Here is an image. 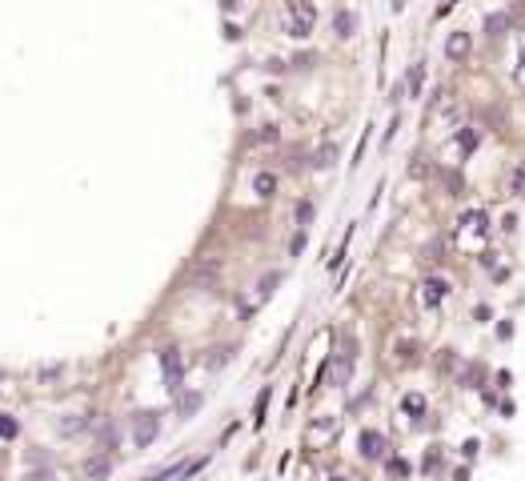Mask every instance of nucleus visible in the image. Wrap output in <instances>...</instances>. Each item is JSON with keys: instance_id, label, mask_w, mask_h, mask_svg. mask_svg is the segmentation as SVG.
<instances>
[{"instance_id": "nucleus-22", "label": "nucleus", "mask_w": 525, "mask_h": 481, "mask_svg": "<svg viewBox=\"0 0 525 481\" xmlns=\"http://www.w3.org/2000/svg\"><path fill=\"white\" fill-rule=\"evenodd\" d=\"M24 481H52L48 469H32V473H24Z\"/></svg>"}, {"instance_id": "nucleus-24", "label": "nucleus", "mask_w": 525, "mask_h": 481, "mask_svg": "<svg viewBox=\"0 0 525 481\" xmlns=\"http://www.w3.org/2000/svg\"><path fill=\"white\" fill-rule=\"evenodd\" d=\"M522 81H525V48H522Z\"/></svg>"}, {"instance_id": "nucleus-8", "label": "nucleus", "mask_w": 525, "mask_h": 481, "mask_svg": "<svg viewBox=\"0 0 525 481\" xmlns=\"http://www.w3.org/2000/svg\"><path fill=\"white\" fill-rule=\"evenodd\" d=\"M92 437H96V445H100V449H113V445H116V425H113V421H100V425L92 429Z\"/></svg>"}, {"instance_id": "nucleus-9", "label": "nucleus", "mask_w": 525, "mask_h": 481, "mask_svg": "<svg viewBox=\"0 0 525 481\" xmlns=\"http://www.w3.org/2000/svg\"><path fill=\"white\" fill-rule=\"evenodd\" d=\"M349 377H353V353H341L337 365H333V385H345Z\"/></svg>"}, {"instance_id": "nucleus-5", "label": "nucleus", "mask_w": 525, "mask_h": 481, "mask_svg": "<svg viewBox=\"0 0 525 481\" xmlns=\"http://www.w3.org/2000/svg\"><path fill=\"white\" fill-rule=\"evenodd\" d=\"M160 369H164L169 389H181V353L177 349H160Z\"/></svg>"}, {"instance_id": "nucleus-12", "label": "nucleus", "mask_w": 525, "mask_h": 481, "mask_svg": "<svg viewBox=\"0 0 525 481\" xmlns=\"http://www.w3.org/2000/svg\"><path fill=\"white\" fill-rule=\"evenodd\" d=\"M505 28H509V17H505V12H497V17H489V21H485V32H489V41H493V36H502Z\"/></svg>"}, {"instance_id": "nucleus-6", "label": "nucleus", "mask_w": 525, "mask_h": 481, "mask_svg": "<svg viewBox=\"0 0 525 481\" xmlns=\"http://www.w3.org/2000/svg\"><path fill=\"white\" fill-rule=\"evenodd\" d=\"M469 45H473V41H469V32H449V41H445V56H449V61H465V56H469Z\"/></svg>"}, {"instance_id": "nucleus-7", "label": "nucleus", "mask_w": 525, "mask_h": 481, "mask_svg": "<svg viewBox=\"0 0 525 481\" xmlns=\"http://www.w3.org/2000/svg\"><path fill=\"white\" fill-rule=\"evenodd\" d=\"M333 32H337L341 41H349V36L357 32V12H349V8H341V12L333 17Z\"/></svg>"}, {"instance_id": "nucleus-17", "label": "nucleus", "mask_w": 525, "mask_h": 481, "mask_svg": "<svg viewBox=\"0 0 525 481\" xmlns=\"http://www.w3.org/2000/svg\"><path fill=\"white\" fill-rule=\"evenodd\" d=\"M421 81H425V69H421V65H413V69H409V81H405V85H409V92H413V96L421 92Z\"/></svg>"}, {"instance_id": "nucleus-4", "label": "nucleus", "mask_w": 525, "mask_h": 481, "mask_svg": "<svg viewBox=\"0 0 525 481\" xmlns=\"http://www.w3.org/2000/svg\"><path fill=\"white\" fill-rule=\"evenodd\" d=\"M357 449H361V458H369V461L385 458V437L377 434V429H361V437H357Z\"/></svg>"}, {"instance_id": "nucleus-10", "label": "nucleus", "mask_w": 525, "mask_h": 481, "mask_svg": "<svg viewBox=\"0 0 525 481\" xmlns=\"http://www.w3.org/2000/svg\"><path fill=\"white\" fill-rule=\"evenodd\" d=\"M253 189H257V197H273V193H277V177H273V173H257V177H253Z\"/></svg>"}, {"instance_id": "nucleus-11", "label": "nucleus", "mask_w": 525, "mask_h": 481, "mask_svg": "<svg viewBox=\"0 0 525 481\" xmlns=\"http://www.w3.org/2000/svg\"><path fill=\"white\" fill-rule=\"evenodd\" d=\"M85 469H89L92 481H100V478H109V473H113V458H92Z\"/></svg>"}, {"instance_id": "nucleus-3", "label": "nucleus", "mask_w": 525, "mask_h": 481, "mask_svg": "<svg viewBox=\"0 0 525 481\" xmlns=\"http://www.w3.org/2000/svg\"><path fill=\"white\" fill-rule=\"evenodd\" d=\"M445 297H449V281H445V277H429V281L421 285V301H425V309H437Z\"/></svg>"}, {"instance_id": "nucleus-13", "label": "nucleus", "mask_w": 525, "mask_h": 481, "mask_svg": "<svg viewBox=\"0 0 525 481\" xmlns=\"http://www.w3.org/2000/svg\"><path fill=\"white\" fill-rule=\"evenodd\" d=\"M401 409H405V413H413V417H417V413H425V397H421V393H405Z\"/></svg>"}, {"instance_id": "nucleus-1", "label": "nucleus", "mask_w": 525, "mask_h": 481, "mask_svg": "<svg viewBox=\"0 0 525 481\" xmlns=\"http://www.w3.org/2000/svg\"><path fill=\"white\" fill-rule=\"evenodd\" d=\"M313 28H317V4L313 0H289L285 4V32L305 41Z\"/></svg>"}, {"instance_id": "nucleus-23", "label": "nucleus", "mask_w": 525, "mask_h": 481, "mask_svg": "<svg viewBox=\"0 0 525 481\" xmlns=\"http://www.w3.org/2000/svg\"><path fill=\"white\" fill-rule=\"evenodd\" d=\"M309 217H313V205H309V201H305V205L297 209V221H301V225H305V221H309Z\"/></svg>"}, {"instance_id": "nucleus-16", "label": "nucleus", "mask_w": 525, "mask_h": 481, "mask_svg": "<svg viewBox=\"0 0 525 481\" xmlns=\"http://www.w3.org/2000/svg\"><path fill=\"white\" fill-rule=\"evenodd\" d=\"M201 401H205L201 393H184V397H181V413H184V417H189V413H197V409H201Z\"/></svg>"}, {"instance_id": "nucleus-18", "label": "nucleus", "mask_w": 525, "mask_h": 481, "mask_svg": "<svg viewBox=\"0 0 525 481\" xmlns=\"http://www.w3.org/2000/svg\"><path fill=\"white\" fill-rule=\"evenodd\" d=\"M265 409H269V389H261V397H257V417H253L257 425L265 421Z\"/></svg>"}, {"instance_id": "nucleus-15", "label": "nucleus", "mask_w": 525, "mask_h": 481, "mask_svg": "<svg viewBox=\"0 0 525 481\" xmlns=\"http://www.w3.org/2000/svg\"><path fill=\"white\" fill-rule=\"evenodd\" d=\"M17 434H21V425H17L8 413H0V437H4V441H12Z\"/></svg>"}, {"instance_id": "nucleus-14", "label": "nucleus", "mask_w": 525, "mask_h": 481, "mask_svg": "<svg viewBox=\"0 0 525 481\" xmlns=\"http://www.w3.org/2000/svg\"><path fill=\"white\" fill-rule=\"evenodd\" d=\"M509 193H513V197H525V164L509 173Z\"/></svg>"}, {"instance_id": "nucleus-21", "label": "nucleus", "mask_w": 525, "mask_h": 481, "mask_svg": "<svg viewBox=\"0 0 525 481\" xmlns=\"http://www.w3.org/2000/svg\"><path fill=\"white\" fill-rule=\"evenodd\" d=\"M389 473H397V478H405V473H409V465H405V461H389Z\"/></svg>"}, {"instance_id": "nucleus-20", "label": "nucleus", "mask_w": 525, "mask_h": 481, "mask_svg": "<svg viewBox=\"0 0 525 481\" xmlns=\"http://www.w3.org/2000/svg\"><path fill=\"white\" fill-rule=\"evenodd\" d=\"M225 361H228V349H217V353L208 357V369H221Z\"/></svg>"}, {"instance_id": "nucleus-19", "label": "nucleus", "mask_w": 525, "mask_h": 481, "mask_svg": "<svg viewBox=\"0 0 525 481\" xmlns=\"http://www.w3.org/2000/svg\"><path fill=\"white\" fill-rule=\"evenodd\" d=\"M277 281H281V273H269L265 281H261V297H269V293H273V285H277Z\"/></svg>"}, {"instance_id": "nucleus-2", "label": "nucleus", "mask_w": 525, "mask_h": 481, "mask_svg": "<svg viewBox=\"0 0 525 481\" xmlns=\"http://www.w3.org/2000/svg\"><path fill=\"white\" fill-rule=\"evenodd\" d=\"M157 434H160V417L157 413H137V417H133V441H137L140 449L153 445Z\"/></svg>"}]
</instances>
